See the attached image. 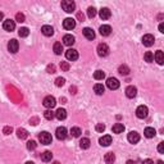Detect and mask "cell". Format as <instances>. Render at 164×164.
Segmentation results:
<instances>
[{
  "label": "cell",
  "instance_id": "6da1fadb",
  "mask_svg": "<svg viewBox=\"0 0 164 164\" xmlns=\"http://www.w3.org/2000/svg\"><path fill=\"white\" fill-rule=\"evenodd\" d=\"M62 8H63L64 12L72 13V12H75V9H76V3L72 1V0H63L62 1Z\"/></svg>",
  "mask_w": 164,
  "mask_h": 164
},
{
  "label": "cell",
  "instance_id": "7a4b0ae2",
  "mask_svg": "<svg viewBox=\"0 0 164 164\" xmlns=\"http://www.w3.org/2000/svg\"><path fill=\"white\" fill-rule=\"evenodd\" d=\"M39 140L43 145H50L51 141H53V137H51V135L49 133V132L44 131V132H40L39 133Z\"/></svg>",
  "mask_w": 164,
  "mask_h": 164
},
{
  "label": "cell",
  "instance_id": "3957f363",
  "mask_svg": "<svg viewBox=\"0 0 164 164\" xmlns=\"http://www.w3.org/2000/svg\"><path fill=\"white\" fill-rule=\"evenodd\" d=\"M109 46H108L106 44H104V43H102V44H99L97 45V54H99V57H108L109 55Z\"/></svg>",
  "mask_w": 164,
  "mask_h": 164
},
{
  "label": "cell",
  "instance_id": "277c9868",
  "mask_svg": "<svg viewBox=\"0 0 164 164\" xmlns=\"http://www.w3.org/2000/svg\"><path fill=\"white\" fill-rule=\"evenodd\" d=\"M148 114H149V109H148V106H145V105H140L136 109V116H137V118H140V119L146 118Z\"/></svg>",
  "mask_w": 164,
  "mask_h": 164
},
{
  "label": "cell",
  "instance_id": "5b68a950",
  "mask_svg": "<svg viewBox=\"0 0 164 164\" xmlns=\"http://www.w3.org/2000/svg\"><path fill=\"white\" fill-rule=\"evenodd\" d=\"M43 104H44L45 108H48V109H53V108L57 105V100H55L54 96H46L44 99Z\"/></svg>",
  "mask_w": 164,
  "mask_h": 164
},
{
  "label": "cell",
  "instance_id": "8992f818",
  "mask_svg": "<svg viewBox=\"0 0 164 164\" xmlns=\"http://www.w3.org/2000/svg\"><path fill=\"white\" fill-rule=\"evenodd\" d=\"M154 41H155L154 36H153V35H150V33H146V35L142 36V44H144L145 46H148V48L153 46V45H154Z\"/></svg>",
  "mask_w": 164,
  "mask_h": 164
},
{
  "label": "cell",
  "instance_id": "52a82bcc",
  "mask_svg": "<svg viewBox=\"0 0 164 164\" xmlns=\"http://www.w3.org/2000/svg\"><path fill=\"white\" fill-rule=\"evenodd\" d=\"M106 86H108V89H110V90H117L118 87H119V81L114 77H109L106 80Z\"/></svg>",
  "mask_w": 164,
  "mask_h": 164
},
{
  "label": "cell",
  "instance_id": "ba28073f",
  "mask_svg": "<svg viewBox=\"0 0 164 164\" xmlns=\"http://www.w3.org/2000/svg\"><path fill=\"white\" fill-rule=\"evenodd\" d=\"M65 58H67L68 60H72V62L77 60V59H78L77 50H75V49H68V50L65 51Z\"/></svg>",
  "mask_w": 164,
  "mask_h": 164
},
{
  "label": "cell",
  "instance_id": "9c48e42d",
  "mask_svg": "<svg viewBox=\"0 0 164 164\" xmlns=\"http://www.w3.org/2000/svg\"><path fill=\"white\" fill-rule=\"evenodd\" d=\"M55 135H57L58 140H65L67 138V128L65 127H58L57 131H55Z\"/></svg>",
  "mask_w": 164,
  "mask_h": 164
},
{
  "label": "cell",
  "instance_id": "30bf717a",
  "mask_svg": "<svg viewBox=\"0 0 164 164\" xmlns=\"http://www.w3.org/2000/svg\"><path fill=\"white\" fill-rule=\"evenodd\" d=\"M18 49H19V43L16 39L10 40L8 43V50L10 51V53H13V54L17 53V51H18Z\"/></svg>",
  "mask_w": 164,
  "mask_h": 164
},
{
  "label": "cell",
  "instance_id": "8fae6325",
  "mask_svg": "<svg viewBox=\"0 0 164 164\" xmlns=\"http://www.w3.org/2000/svg\"><path fill=\"white\" fill-rule=\"evenodd\" d=\"M63 27H64L65 30H73L76 27V21L73 18H65L63 21Z\"/></svg>",
  "mask_w": 164,
  "mask_h": 164
},
{
  "label": "cell",
  "instance_id": "7c38bea8",
  "mask_svg": "<svg viewBox=\"0 0 164 164\" xmlns=\"http://www.w3.org/2000/svg\"><path fill=\"white\" fill-rule=\"evenodd\" d=\"M127 140L130 141L131 144H137V142L140 141V135H138L136 131H131L127 136Z\"/></svg>",
  "mask_w": 164,
  "mask_h": 164
},
{
  "label": "cell",
  "instance_id": "4fadbf2b",
  "mask_svg": "<svg viewBox=\"0 0 164 164\" xmlns=\"http://www.w3.org/2000/svg\"><path fill=\"white\" fill-rule=\"evenodd\" d=\"M3 27H4L5 31L12 32V31H14V28H16V22L12 19H6V21H4V23H3Z\"/></svg>",
  "mask_w": 164,
  "mask_h": 164
},
{
  "label": "cell",
  "instance_id": "5bb4252c",
  "mask_svg": "<svg viewBox=\"0 0 164 164\" xmlns=\"http://www.w3.org/2000/svg\"><path fill=\"white\" fill-rule=\"evenodd\" d=\"M82 32H83V36H85L87 40H94V39H95V32H94V30L90 28V27L83 28Z\"/></svg>",
  "mask_w": 164,
  "mask_h": 164
},
{
  "label": "cell",
  "instance_id": "9a60e30c",
  "mask_svg": "<svg viewBox=\"0 0 164 164\" xmlns=\"http://www.w3.org/2000/svg\"><path fill=\"white\" fill-rule=\"evenodd\" d=\"M126 95H127V97H130V99H133L137 95V89L135 86H128L126 89Z\"/></svg>",
  "mask_w": 164,
  "mask_h": 164
},
{
  "label": "cell",
  "instance_id": "2e32d148",
  "mask_svg": "<svg viewBox=\"0 0 164 164\" xmlns=\"http://www.w3.org/2000/svg\"><path fill=\"white\" fill-rule=\"evenodd\" d=\"M55 118L59 119V121L65 119V118H67V110L63 109V108H59V109L55 111Z\"/></svg>",
  "mask_w": 164,
  "mask_h": 164
},
{
  "label": "cell",
  "instance_id": "e0dca14e",
  "mask_svg": "<svg viewBox=\"0 0 164 164\" xmlns=\"http://www.w3.org/2000/svg\"><path fill=\"white\" fill-rule=\"evenodd\" d=\"M41 32H43L45 36H53L54 35V28L51 26H48V24H45V26L41 27Z\"/></svg>",
  "mask_w": 164,
  "mask_h": 164
},
{
  "label": "cell",
  "instance_id": "ac0fdd59",
  "mask_svg": "<svg viewBox=\"0 0 164 164\" xmlns=\"http://www.w3.org/2000/svg\"><path fill=\"white\" fill-rule=\"evenodd\" d=\"M99 31H100V35H102V36H109L111 32V27L109 24H103L99 28Z\"/></svg>",
  "mask_w": 164,
  "mask_h": 164
},
{
  "label": "cell",
  "instance_id": "d6986e66",
  "mask_svg": "<svg viewBox=\"0 0 164 164\" xmlns=\"http://www.w3.org/2000/svg\"><path fill=\"white\" fill-rule=\"evenodd\" d=\"M75 36H72V35H65L64 37H63V44L67 45V46H72L73 44H75Z\"/></svg>",
  "mask_w": 164,
  "mask_h": 164
},
{
  "label": "cell",
  "instance_id": "ffe728a7",
  "mask_svg": "<svg viewBox=\"0 0 164 164\" xmlns=\"http://www.w3.org/2000/svg\"><path fill=\"white\" fill-rule=\"evenodd\" d=\"M99 144L102 145V146H109L111 144V136L105 135V136H103V137H100Z\"/></svg>",
  "mask_w": 164,
  "mask_h": 164
},
{
  "label": "cell",
  "instance_id": "44dd1931",
  "mask_svg": "<svg viewBox=\"0 0 164 164\" xmlns=\"http://www.w3.org/2000/svg\"><path fill=\"white\" fill-rule=\"evenodd\" d=\"M99 14H100V18L102 19H109L110 16H111V12L108 8H102Z\"/></svg>",
  "mask_w": 164,
  "mask_h": 164
},
{
  "label": "cell",
  "instance_id": "7402d4cb",
  "mask_svg": "<svg viewBox=\"0 0 164 164\" xmlns=\"http://www.w3.org/2000/svg\"><path fill=\"white\" fill-rule=\"evenodd\" d=\"M144 135H145V137H148V138H153L156 135V131L153 127H146L144 131Z\"/></svg>",
  "mask_w": 164,
  "mask_h": 164
},
{
  "label": "cell",
  "instance_id": "603a6c76",
  "mask_svg": "<svg viewBox=\"0 0 164 164\" xmlns=\"http://www.w3.org/2000/svg\"><path fill=\"white\" fill-rule=\"evenodd\" d=\"M154 58H155V60H156V63H158V64L162 65L163 63H164V54H163L162 50H158V51H156L155 55H154Z\"/></svg>",
  "mask_w": 164,
  "mask_h": 164
},
{
  "label": "cell",
  "instance_id": "cb8c5ba5",
  "mask_svg": "<svg viewBox=\"0 0 164 164\" xmlns=\"http://www.w3.org/2000/svg\"><path fill=\"white\" fill-rule=\"evenodd\" d=\"M111 131L114 132V133H122V132L124 131V126L123 123H116L111 127Z\"/></svg>",
  "mask_w": 164,
  "mask_h": 164
},
{
  "label": "cell",
  "instance_id": "d4e9b609",
  "mask_svg": "<svg viewBox=\"0 0 164 164\" xmlns=\"http://www.w3.org/2000/svg\"><path fill=\"white\" fill-rule=\"evenodd\" d=\"M94 91H95L96 95H103L104 91H105V87L103 86V83H96L94 86Z\"/></svg>",
  "mask_w": 164,
  "mask_h": 164
},
{
  "label": "cell",
  "instance_id": "484cf974",
  "mask_svg": "<svg viewBox=\"0 0 164 164\" xmlns=\"http://www.w3.org/2000/svg\"><path fill=\"white\" fill-rule=\"evenodd\" d=\"M90 145H91V142H90V140L87 137H83V138H81V141H80V148L83 149V150L89 149Z\"/></svg>",
  "mask_w": 164,
  "mask_h": 164
},
{
  "label": "cell",
  "instance_id": "4316f807",
  "mask_svg": "<svg viewBox=\"0 0 164 164\" xmlns=\"http://www.w3.org/2000/svg\"><path fill=\"white\" fill-rule=\"evenodd\" d=\"M17 136H18V138H21V140H24V138L28 137V132L24 130V128H18L17 130Z\"/></svg>",
  "mask_w": 164,
  "mask_h": 164
},
{
  "label": "cell",
  "instance_id": "83f0119b",
  "mask_svg": "<svg viewBox=\"0 0 164 164\" xmlns=\"http://www.w3.org/2000/svg\"><path fill=\"white\" fill-rule=\"evenodd\" d=\"M104 160H105L106 164H113L114 160H116V155L113 153H106L105 156H104Z\"/></svg>",
  "mask_w": 164,
  "mask_h": 164
},
{
  "label": "cell",
  "instance_id": "f1b7e54d",
  "mask_svg": "<svg viewBox=\"0 0 164 164\" xmlns=\"http://www.w3.org/2000/svg\"><path fill=\"white\" fill-rule=\"evenodd\" d=\"M118 72H119L122 76H128L130 75V68L126 64H122V65H119V68H118Z\"/></svg>",
  "mask_w": 164,
  "mask_h": 164
},
{
  "label": "cell",
  "instance_id": "f546056e",
  "mask_svg": "<svg viewBox=\"0 0 164 164\" xmlns=\"http://www.w3.org/2000/svg\"><path fill=\"white\" fill-rule=\"evenodd\" d=\"M51 159H53L51 151H44L43 154H41V160H43V162H50Z\"/></svg>",
  "mask_w": 164,
  "mask_h": 164
},
{
  "label": "cell",
  "instance_id": "4dcf8cb0",
  "mask_svg": "<svg viewBox=\"0 0 164 164\" xmlns=\"http://www.w3.org/2000/svg\"><path fill=\"white\" fill-rule=\"evenodd\" d=\"M63 51V44L62 43H55L54 44V53L57 55H60Z\"/></svg>",
  "mask_w": 164,
  "mask_h": 164
},
{
  "label": "cell",
  "instance_id": "1f68e13d",
  "mask_svg": "<svg viewBox=\"0 0 164 164\" xmlns=\"http://www.w3.org/2000/svg\"><path fill=\"white\" fill-rule=\"evenodd\" d=\"M81 133H82L81 128H78V127H72L71 128V135L73 136V137H80Z\"/></svg>",
  "mask_w": 164,
  "mask_h": 164
},
{
  "label": "cell",
  "instance_id": "d6a6232c",
  "mask_svg": "<svg viewBox=\"0 0 164 164\" xmlns=\"http://www.w3.org/2000/svg\"><path fill=\"white\" fill-rule=\"evenodd\" d=\"M94 78L97 80V81H100V80H104V78H105V73L99 69V71H96L95 73H94Z\"/></svg>",
  "mask_w": 164,
  "mask_h": 164
},
{
  "label": "cell",
  "instance_id": "836d02e7",
  "mask_svg": "<svg viewBox=\"0 0 164 164\" xmlns=\"http://www.w3.org/2000/svg\"><path fill=\"white\" fill-rule=\"evenodd\" d=\"M44 117L46 118L48 121H51V119H53V118L55 117V113H54V111L51 110V109H49V110H45V111H44Z\"/></svg>",
  "mask_w": 164,
  "mask_h": 164
},
{
  "label": "cell",
  "instance_id": "e575fe53",
  "mask_svg": "<svg viewBox=\"0 0 164 164\" xmlns=\"http://www.w3.org/2000/svg\"><path fill=\"white\" fill-rule=\"evenodd\" d=\"M18 35H19L21 37H27L30 35V31H28V28H27V27H21L19 31H18Z\"/></svg>",
  "mask_w": 164,
  "mask_h": 164
},
{
  "label": "cell",
  "instance_id": "d590c367",
  "mask_svg": "<svg viewBox=\"0 0 164 164\" xmlns=\"http://www.w3.org/2000/svg\"><path fill=\"white\" fill-rule=\"evenodd\" d=\"M144 58H145V62H148V63L154 62V54H153L151 51H146L145 55H144Z\"/></svg>",
  "mask_w": 164,
  "mask_h": 164
},
{
  "label": "cell",
  "instance_id": "8d00e7d4",
  "mask_svg": "<svg viewBox=\"0 0 164 164\" xmlns=\"http://www.w3.org/2000/svg\"><path fill=\"white\" fill-rule=\"evenodd\" d=\"M87 16H89V18H94V17L96 16V9L94 8V6H90V8L87 9Z\"/></svg>",
  "mask_w": 164,
  "mask_h": 164
},
{
  "label": "cell",
  "instance_id": "74e56055",
  "mask_svg": "<svg viewBox=\"0 0 164 164\" xmlns=\"http://www.w3.org/2000/svg\"><path fill=\"white\" fill-rule=\"evenodd\" d=\"M24 19H26V17H24L23 13H17V14H16V21H17V22L23 23Z\"/></svg>",
  "mask_w": 164,
  "mask_h": 164
},
{
  "label": "cell",
  "instance_id": "f35d334b",
  "mask_svg": "<svg viewBox=\"0 0 164 164\" xmlns=\"http://www.w3.org/2000/svg\"><path fill=\"white\" fill-rule=\"evenodd\" d=\"M64 83H65V80L63 77H58L57 80H55V86H58V87H62Z\"/></svg>",
  "mask_w": 164,
  "mask_h": 164
},
{
  "label": "cell",
  "instance_id": "ab89813d",
  "mask_svg": "<svg viewBox=\"0 0 164 164\" xmlns=\"http://www.w3.org/2000/svg\"><path fill=\"white\" fill-rule=\"evenodd\" d=\"M36 146H37V144H36V141H33V140L27 142V149L28 150H35L36 149Z\"/></svg>",
  "mask_w": 164,
  "mask_h": 164
},
{
  "label": "cell",
  "instance_id": "60d3db41",
  "mask_svg": "<svg viewBox=\"0 0 164 164\" xmlns=\"http://www.w3.org/2000/svg\"><path fill=\"white\" fill-rule=\"evenodd\" d=\"M60 68H62V71H64V72L69 71V63L68 62H62L60 63Z\"/></svg>",
  "mask_w": 164,
  "mask_h": 164
},
{
  "label": "cell",
  "instance_id": "b9f144b4",
  "mask_svg": "<svg viewBox=\"0 0 164 164\" xmlns=\"http://www.w3.org/2000/svg\"><path fill=\"white\" fill-rule=\"evenodd\" d=\"M13 132V128L10 127V126H5L4 128H3V133L4 135H10Z\"/></svg>",
  "mask_w": 164,
  "mask_h": 164
},
{
  "label": "cell",
  "instance_id": "7bdbcfd3",
  "mask_svg": "<svg viewBox=\"0 0 164 164\" xmlns=\"http://www.w3.org/2000/svg\"><path fill=\"white\" fill-rule=\"evenodd\" d=\"M95 130L97 132H104L105 131V124H103V123H97L96 124V127H95Z\"/></svg>",
  "mask_w": 164,
  "mask_h": 164
},
{
  "label": "cell",
  "instance_id": "ee69618b",
  "mask_svg": "<svg viewBox=\"0 0 164 164\" xmlns=\"http://www.w3.org/2000/svg\"><path fill=\"white\" fill-rule=\"evenodd\" d=\"M46 71H48V73H55V65L54 64H49L46 67Z\"/></svg>",
  "mask_w": 164,
  "mask_h": 164
},
{
  "label": "cell",
  "instance_id": "f6af8a7d",
  "mask_svg": "<svg viewBox=\"0 0 164 164\" xmlns=\"http://www.w3.org/2000/svg\"><path fill=\"white\" fill-rule=\"evenodd\" d=\"M158 151L160 153V154H164V142H160V144L158 145Z\"/></svg>",
  "mask_w": 164,
  "mask_h": 164
},
{
  "label": "cell",
  "instance_id": "bcb514c9",
  "mask_svg": "<svg viewBox=\"0 0 164 164\" xmlns=\"http://www.w3.org/2000/svg\"><path fill=\"white\" fill-rule=\"evenodd\" d=\"M141 164H154V162H153L151 159H146V160H144Z\"/></svg>",
  "mask_w": 164,
  "mask_h": 164
},
{
  "label": "cell",
  "instance_id": "7dc6e473",
  "mask_svg": "<svg viewBox=\"0 0 164 164\" xmlns=\"http://www.w3.org/2000/svg\"><path fill=\"white\" fill-rule=\"evenodd\" d=\"M77 18H78V19H80V21H81V22H82V21L85 19V16H83L82 13H78V14H77Z\"/></svg>",
  "mask_w": 164,
  "mask_h": 164
},
{
  "label": "cell",
  "instance_id": "c3c4849f",
  "mask_svg": "<svg viewBox=\"0 0 164 164\" xmlns=\"http://www.w3.org/2000/svg\"><path fill=\"white\" fill-rule=\"evenodd\" d=\"M159 31H160L162 33L164 32V24H163V23H160V24H159Z\"/></svg>",
  "mask_w": 164,
  "mask_h": 164
},
{
  "label": "cell",
  "instance_id": "681fc988",
  "mask_svg": "<svg viewBox=\"0 0 164 164\" xmlns=\"http://www.w3.org/2000/svg\"><path fill=\"white\" fill-rule=\"evenodd\" d=\"M126 164H137V163H136L135 160H127V163Z\"/></svg>",
  "mask_w": 164,
  "mask_h": 164
},
{
  "label": "cell",
  "instance_id": "f907efd6",
  "mask_svg": "<svg viewBox=\"0 0 164 164\" xmlns=\"http://www.w3.org/2000/svg\"><path fill=\"white\" fill-rule=\"evenodd\" d=\"M3 18H4V14H3L1 12H0V21H3Z\"/></svg>",
  "mask_w": 164,
  "mask_h": 164
},
{
  "label": "cell",
  "instance_id": "816d5d0a",
  "mask_svg": "<svg viewBox=\"0 0 164 164\" xmlns=\"http://www.w3.org/2000/svg\"><path fill=\"white\" fill-rule=\"evenodd\" d=\"M26 164H35V163H33V162H27Z\"/></svg>",
  "mask_w": 164,
  "mask_h": 164
},
{
  "label": "cell",
  "instance_id": "f5cc1de1",
  "mask_svg": "<svg viewBox=\"0 0 164 164\" xmlns=\"http://www.w3.org/2000/svg\"><path fill=\"white\" fill-rule=\"evenodd\" d=\"M158 164H163V160H159V162H158Z\"/></svg>",
  "mask_w": 164,
  "mask_h": 164
},
{
  "label": "cell",
  "instance_id": "db71d44e",
  "mask_svg": "<svg viewBox=\"0 0 164 164\" xmlns=\"http://www.w3.org/2000/svg\"><path fill=\"white\" fill-rule=\"evenodd\" d=\"M53 164H59V163H58V162H54V163H53Z\"/></svg>",
  "mask_w": 164,
  "mask_h": 164
}]
</instances>
